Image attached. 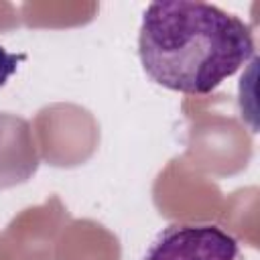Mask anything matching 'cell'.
<instances>
[{"instance_id":"6da1fadb","label":"cell","mask_w":260,"mask_h":260,"mask_svg":"<svg viewBox=\"0 0 260 260\" xmlns=\"http://www.w3.org/2000/svg\"><path fill=\"white\" fill-rule=\"evenodd\" d=\"M138 55L154 83L205 95L254 57V37L240 16L215 4L160 0L142 14Z\"/></svg>"},{"instance_id":"7a4b0ae2","label":"cell","mask_w":260,"mask_h":260,"mask_svg":"<svg viewBox=\"0 0 260 260\" xmlns=\"http://www.w3.org/2000/svg\"><path fill=\"white\" fill-rule=\"evenodd\" d=\"M142 260H244L240 242L215 223H171L146 248Z\"/></svg>"}]
</instances>
